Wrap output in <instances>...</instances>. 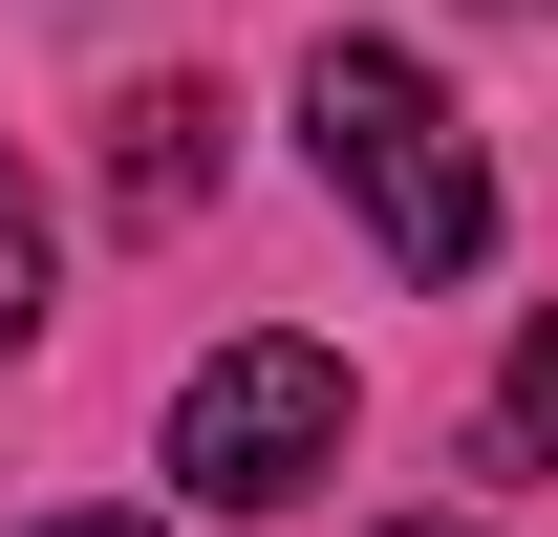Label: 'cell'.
Listing matches in <instances>:
<instances>
[{
  "label": "cell",
  "mask_w": 558,
  "mask_h": 537,
  "mask_svg": "<svg viewBox=\"0 0 558 537\" xmlns=\"http://www.w3.org/2000/svg\"><path fill=\"white\" fill-rule=\"evenodd\" d=\"M301 151H323V194L387 237V279H473L494 259V172H473V130H451V86H429L409 44H323V65H301Z\"/></svg>",
  "instance_id": "cell-1"
},
{
  "label": "cell",
  "mask_w": 558,
  "mask_h": 537,
  "mask_svg": "<svg viewBox=\"0 0 558 537\" xmlns=\"http://www.w3.org/2000/svg\"><path fill=\"white\" fill-rule=\"evenodd\" d=\"M172 473H194L215 516H279V494H323V473H344V344H301V323L215 344L194 387H172Z\"/></svg>",
  "instance_id": "cell-2"
},
{
  "label": "cell",
  "mask_w": 558,
  "mask_h": 537,
  "mask_svg": "<svg viewBox=\"0 0 558 537\" xmlns=\"http://www.w3.org/2000/svg\"><path fill=\"white\" fill-rule=\"evenodd\" d=\"M108 194H130L150 237L215 194V86H130V108H108Z\"/></svg>",
  "instance_id": "cell-3"
},
{
  "label": "cell",
  "mask_w": 558,
  "mask_h": 537,
  "mask_svg": "<svg viewBox=\"0 0 558 537\" xmlns=\"http://www.w3.org/2000/svg\"><path fill=\"white\" fill-rule=\"evenodd\" d=\"M473 430H494V473H558V323L494 366V408H473Z\"/></svg>",
  "instance_id": "cell-4"
},
{
  "label": "cell",
  "mask_w": 558,
  "mask_h": 537,
  "mask_svg": "<svg viewBox=\"0 0 558 537\" xmlns=\"http://www.w3.org/2000/svg\"><path fill=\"white\" fill-rule=\"evenodd\" d=\"M22 344H44V194L0 172V366H22Z\"/></svg>",
  "instance_id": "cell-5"
},
{
  "label": "cell",
  "mask_w": 558,
  "mask_h": 537,
  "mask_svg": "<svg viewBox=\"0 0 558 537\" xmlns=\"http://www.w3.org/2000/svg\"><path fill=\"white\" fill-rule=\"evenodd\" d=\"M22 537H172V516H22Z\"/></svg>",
  "instance_id": "cell-6"
},
{
  "label": "cell",
  "mask_w": 558,
  "mask_h": 537,
  "mask_svg": "<svg viewBox=\"0 0 558 537\" xmlns=\"http://www.w3.org/2000/svg\"><path fill=\"white\" fill-rule=\"evenodd\" d=\"M365 537H473V516H365Z\"/></svg>",
  "instance_id": "cell-7"
}]
</instances>
